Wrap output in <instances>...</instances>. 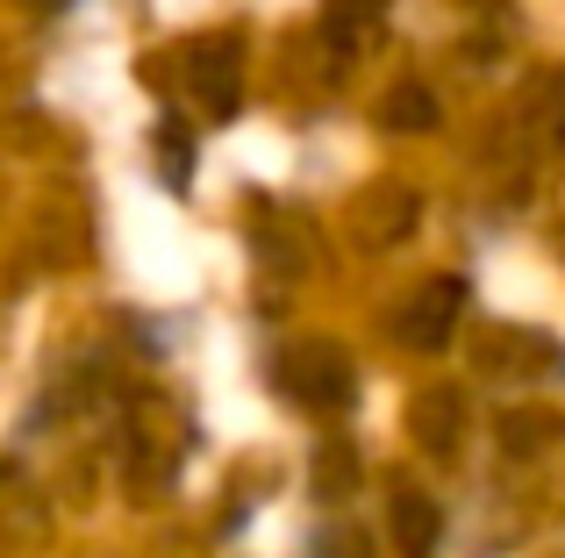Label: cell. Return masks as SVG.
Segmentation results:
<instances>
[{
  "mask_svg": "<svg viewBox=\"0 0 565 558\" xmlns=\"http://www.w3.org/2000/svg\"><path fill=\"white\" fill-rule=\"evenodd\" d=\"M279 379H287V394L308 401V408H344L351 401V365L337 358V351H294V358L279 365Z\"/></svg>",
  "mask_w": 565,
  "mask_h": 558,
  "instance_id": "obj_2",
  "label": "cell"
},
{
  "mask_svg": "<svg viewBox=\"0 0 565 558\" xmlns=\"http://www.w3.org/2000/svg\"><path fill=\"white\" fill-rule=\"evenodd\" d=\"M386 122H394V129H401V122H415V129H429V122H437V100H429V94H423V86H401V94H394V100H386Z\"/></svg>",
  "mask_w": 565,
  "mask_h": 558,
  "instance_id": "obj_5",
  "label": "cell"
},
{
  "mask_svg": "<svg viewBox=\"0 0 565 558\" xmlns=\"http://www.w3.org/2000/svg\"><path fill=\"white\" fill-rule=\"evenodd\" d=\"M394 545H401V558H429L437 551V530H444V516H437V502L429 494H415V487H401L394 494Z\"/></svg>",
  "mask_w": 565,
  "mask_h": 558,
  "instance_id": "obj_3",
  "label": "cell"
},
{
  "mask_svg": "<svg viewBox=\"0 0 565 558\" xmlns=\"http://www.w3.org/2000/svg\"><path fill=\"white\" fill-rule=\"evenodd\" d=\"M458 308H466V287H458V279H429V287L415 293L408 308H401V344L437 351L444 336L458 330Z\"/></svg>",
  "mask_w": 565,
  "mask_h": 558,
  "instance_id": "obj_1",
  "label": "cell"
},
{
  "mask_svg": "<svg viewBox=\"0 0 565 558\" xmlns=\"http://www.w3.org/2000/svg\"><path fill=\"white\" fill-rule=\"evenodd\" d=\"M458 422H466V408H458V394H423V408H415V437H423L429 451H451Z\"/></svg>",
  "mask_w": 565,
  "mask_h": 558,
  "instance_id": "obj_4",
  "label": "cell"
}]
</instances>
